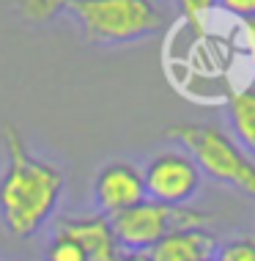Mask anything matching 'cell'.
<instances>
[{"label":"cell","mask_w":255,"mask_h":261,"mask_svg":"<svg viewBox=\"0 0 255 261\" xmlns=\"http://www.w3.org/2000/svg\"><path fill=\"white\" fill-rule=\"evenodd\" d=\"M146 195L165 206H184L201 187V171L187 151H159L148 160L146 171Z\"/></svg>","instance_id":"obj_5"},{"label":"cell","mask_w":255,"mask_h":261,"mask_svg":"<svg viewBox=\"0 0 255 261\" xmlns=\"http://www.w3.org/2000/svg\"><path fill=\"white\" fill-rule=\"evenodd\" d=\"M6 168L0 173V220L17 239L36 237L63 193V173L58 165L27 151L25 138L14 124L3 126Z\"/></svg>","instance_id":"obj_1"},{"label":"cell","mask_w":255,"mask_h":261,"mask_svg":"<svg viewBox=\"0 0 255 261\" xmlns=\"http://www.w3.org/2000/svg\"><path fill=\"white\" fill-rule=\"evenodd\" d=\"M217 6L233 17H239L242 22L255 17V0H217Z\"/></svg>","instance_id":"obj_14"},{"label":"cell","mask_w":255,"mask_h":261,"mask_svg":"<svg viewBox=\"0 0 255 261\" xmlns=\"http://www.w3.org/2000/svg\"><path fill=\"white\" fill-rule=\"evenodd\" d=\"M217 250L219 245L209 228H179L159 239L148 256L151 261H214Z\"/></svg>","instance_id":"obj_8"},{"label":"cell","mask_w":255,"mask_h":261,"mask_svg":"<svg viewBox=\"0 0 255 261\" xmlns=\"http://www.w3.org/2000/svg\"><path fill=\"white\" fill-rule=\"evenodd\" d=\"M217 6V0H179V9L184 14V19L189 22L195 33H203V22L211 14V9Z\"/></svg>","instance_id":"obj_13"},{"label":"cell","mask_w":255,"mask_h":261,"mask_svg":"<svg viewBox=\"0 0 255 261\" xmlns=\"http://www.w3.org/2000/svg\"><path fill=\"white\" fill-rule=\"evenodd\" d=\"M72 0H19V11L25 19L31 22H47L55 14H61L63 9H69Z\"/></svg>","instance_id":"obj_11"},{"label":"cell","mask_w":255,"mask_h":261,"mask_svg":"<svg viewBox=\"0 0 255 261\" xmlns=\"http://www.w3.org/2000/svg\"><path fill=\"white\" fill-rule=\"evenodd\" d=\"M167 138L184 146L201 173L255 198V160L236 138L209 124H176L167 129Z\"/></svg>","instance_id":"obj_2"},{"label":"cell","mask_w":255,"mask_h":261,"mask_svg":"<svg viewBox=\"0 0 255 261\" xmlns=\"http://www.w3.org/2000/svg\"><path fill=\"white\" fill-rule=\"evenodd\" d=\"M214 261H255V237H239L219 245Z\"/></svg>","instance_id":"obj_12"},{"label":"cell","mask_w":255,"mask_h":261,"mask_svg":"<svg viewBox=\"0 0 255 261\" xmlns=\"http://www.w3.org/2000/svg\"><path fill=\"white\" fill-rule=\"evenodd\" d=\"M116 261H151V256L143 250H121V256H118Z\"/></svg>","instance_id":"obj_16"},{"label":"cell","mask_w":255,"mask_h":261,"mask_svg":"<svg viewBox=\"0 0 255 261\" xmlns=\"http://www.w3.org/2000/svg\"><path fill=\"white\" fill-rule=\"evenodd\" d=\"M69 11L94 44H126L162 31L165 17L154 0H72Z\"/></svg>","instance_id":"obj_3"},{"label":"cell","mask_w":255,"mask_h":261,"mask_svg":"<svg viewBox=\"0 0 255 261\" xmlns=\"http://www.w3.org/2000/svg\"><path fill=\"white\" fill-rule=\"evenodd\" d=\"M55 231L72 237L74 242L85 250L88 261H116L118 256H121V245H118V239H116L112 223H110L107 215H102V212L61 217Z\"/></svg>","instance_id":"obj_7"},{"label":"cell","mask_w":255,"mask_h":261,"mask_svg":"<svg viewBox=\"0 0 255 261\" xmlns=\"http://www.w3.org/2000/svg\"><path fill=\"white\" fill-rule=\"evenodd\" d=\"M44 261H88V256L72 237L55 231L44 248Z\"/></svg>","instance_id":"obj_10"},{"label":"cell","mask_w":255,"mask_h":261,"mask_svg":"<svg viewBox=\"0 0 255 261\" xmlns=\"http://www.w3.org/2000/svg\"><path fill=\"white\" fill-rule=\"evenodd\" d=\"M148 198L146 195V179L134 162H110L96 173L94 181V201L102 215L116 217L121 212L137 206Z\"/></svg>","instance_id":"obj_6"},{"label":"cell","mask_w":255,"mask_h":261,"mask_svg":"<svg viewBox=\"0 0 255 261\" xmlns=\"http://www.w3.org/2000/svg\"><path fill=\"white\" fill-rule=\"evenodd\" d=\"M228 116L239 146L255 160V86H247L231 96Z\"/></svg>","instance_id":"obj_9"},{"label":"cell","mask_w":255,"mask_h":261,"mask_svg":"<svg viewBox=\"0 0 255 261\" xmlns=\"http://www.w3.org/2000/svg\"><path fill=\"white\" fill-rule=\"evenodd\" d=\"M244 39H247V50H250V58L255 63V17L244 19Z\"/></svg>","instance_id":"obj_15"},{"label":"cell","mask_w":255,"mask_h":261,"mask_svg":"<svg viewBox=\"0 0 255 261\" xmlns=\"http://www.w3.org/2000/svg\"><path fill=\"white\" fill-rule=\"evenodd\" d=\"M116 239L121 250H143L148 253L159 239H165L170 231L179 228H206L209 217L197 209L187 206H165L151 198H146L137 206L110 217Z\"/></svg>","instance_id":"obj_4"}]
</instances>
